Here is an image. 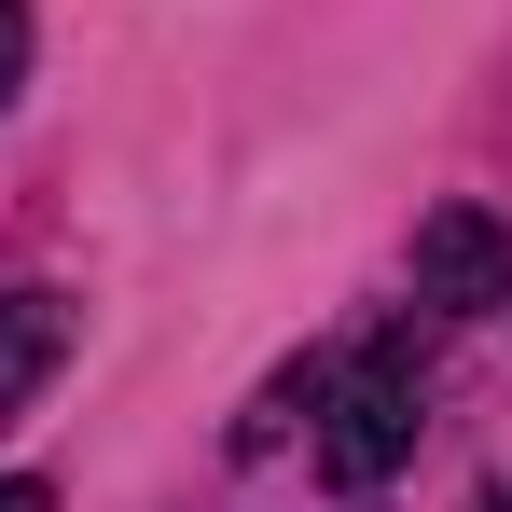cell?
<instances>
[{
  "label": "cell",
  "instance_id": "cell-3",
  "mask_svg": "<svg viewBox=\"0 0 512 512\" xmlns=\"http://www.w3.org/2000/svg\"><path fill=\"white\" fill-rule=\"evenodd\" d=\"M70 360V291H0V429L28 416Z\"/></svg>",
  "mask_w": 512,
  "mask_h": 512
},
{
  "label": "cell",
  "instance_id": "cell-5",
  "mask_svg": "<svg viewBox=\"0 0 512 512\" xmlns=\"http://www.w3.org/2000/svg\"><path fill=\"white\" fill-rule=\"evenodd\" d=\"M0 512H56V499H42V485H0Z\"/></svg>",
  "mask_w": 512,
  "mask_h": 512
},
{
  "label": "cell",
  "instance_id": "cell-2",
  "mask_svg": "<svg viewBox=\"0 0 512 512\" xmlns=\"http://www.w3.org/2000/svg\"><path fill=\"white\" fill-rule=\"evenodd\" d=\"M416 305H429V319H485V305H512L499 208H429V222H416Z\"/></svg>",
  "mask_w": 512,
  "mask_h": 512
},
{
  "label": "cell",
  "instance_id": "cell-6",
  "mask_svg": "<svg viewBox=\"0 0 512 512\" xmlns=\"http://www.w3.org/2000/svg\"><path fill=\"white\" fill-rule=\"evenodd\" d=\"M471 512H512V485H485V499H471Z\"/></svg>",
  "mask_w": 512,
  "mask_h": 512
},
{
  "label": "cell",
  "instance_id": "cell-1",
  "mask_svg": "<svg viewBox=\"0 0 512 512\" xmlns=\"http://www.w3.org/2000/svg\"><path fill=\"white\" fill-rule=\"evenodd\" d=\"M416 429H429L416 360H402V346H374V360H346L333 388H319V471H333L346 499H374V485L416 457Z\"/></svg>",
  "mask_w": 512,
  "mask_h": 512
},
{
  "label": "cell",
  "instance_id": "cell-4",
  "mask_svg": "<svg viewBox=\"0 0 512 512\" xmlns=\"http://www.w3.org/2000/svg\"><path fill=\"white\" fill-rule=\"evenodd\" d=\"M14 84H28V14L0 0V111H14Z\"/></svg>",
  "mask_w": 512,
  "mask_h": 512
}]
</instances>
